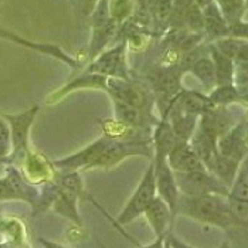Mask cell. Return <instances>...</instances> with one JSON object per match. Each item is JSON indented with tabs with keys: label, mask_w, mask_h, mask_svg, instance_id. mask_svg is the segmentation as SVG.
I'll return each instance as SVG.
<instances>
[{
	"label": "cell",
	"mask_w": 248,
	"mask_h": 248,
	"mask_svg": "<svg viewBox=\"0 0 248 248\" xmlns=\"http://www.w3.org/2000/svg\"><path fill=\"white\" fill-rule=\"evenodd\" d=\"M180 211L202 223L227 229L234 224L229 209V196L223 194H203L185 196L180 194L176 213Z\"/></svg>",
	"instance_id": "cell-1"
},
{
	"label": "cell",
	"mask_w": 248,
	"mask_h": 248,
	"mask_svg": "<svg viewBox=\"0 0 248 248\" xmlns=\"http://www.w3.org/2000/svg\"><path fill=\"white\" fill-rule=\"evenodd\" d=\"M156 196H157V190H156V177H155V162H152L146 169L134 194L131 196L129 202L126 203L124 210L119 213L116 223L121 226H126L136 220L138 217L143 216L145 210L148 209V206L152 203Z\"/></svg>",
	"instance_id": "cell-2"
},
{
	"label": "cell",
	"mask_w": 248,
	"mask_h": 248,
	"mask_svg": "<svg viewBox=\"0 0 248 248\" xmlns=\"http://www.w3.org/2000/svg\"><path fill=\"white\" fill-rule=\"evenodd\" d=\"M180 194L203 196V194H223L229 196V187L223 185L209 170L199 172H174Z\"/></svg>",
	"instance_id": "cell-3"
},
{
	"label": "cell",
	"mask_w": 248,
	"mask_h": 248,
	"mask_svg": "<svg viewBox=\"0 0 248 248\" xmlns=\"http://www.w3.org/2000/svg\"><path fill=\"white\" fill-rule=\"evenodd\" d=\"M38 109H40V107L36 105L21 114L3 115L4 119L9 122L10 131H12V143H13L12 156L13 157H19L20 160H23L26 157V155L30 152V149H29L30 129L34 124Z\"/></svg>",
	"instance_id": "cell-4"
},
{
	"label": "cell",
	"mask_w": 248,
	"mask_h": 248,
	"mask_svg": "<svg viewBox=\"0 0 248 248\" xmlns=\"http://www.w3.org/2000/svg\"><path fill=\"white\" fill-rule=\"evenodd\" d=\"M155 177H156V190L176 214L177 203L180 199V190L176 182L174 170L168 162V156L155 155Z\"/></svg>",
	"instance_id": "cell-5"
},
{
	"label": "cell",
	"mask_w": 248,
	"mask_h": 248,
	"mask_svg": "<svg viewBox=\"0 0 248 248\" xmlns=\"http://www.w3.org/2000/svg\"><path fill=\"white\" fill-rule=\"evenodd\" d=\"M125 47H126V43H121L108 51H102L99 56H96L95 60L91 62V65L87 68V73H96L102 76L128 79Z\"/></svg>",
	"instance_id": "cell-6"
},
{
	"label": "cell",
	"mask_w": 248,
	"mask_h": 248,
	"mask_svg": "<svg viewBox=\"0 0 248 248\" xmlns=\"http://www.w3.org/2000/svg\"><path fill=\"white\" fill-rule=\"evenodd\" d=\"M168 162L174 172H199L207 170L206 165L194 152L191 145L186 140H179L168 155Z\"/></svg>",
	"instance_id": "cell-7"
},
{
	"label": "cell",
	"mask_w": 248,
	"mask_h": 248,
	"mask_svg": "<svg viewBox=\"0 0 248 248\" xmlns=\"http://www.w3.org/2000/svg\"><path fill=\"white\" fill-rule=\"evenodd\" d=\"M143 216L146 217V220L156 237L169 234V229H170L174 213L160 196H156L153 199L152 203L148 206V209L143 213Z\"/></svg>",
	"instance_id": "cell-8"
},
{
	"label": "cell",
	"mask_w": 248,
	"mask_h": 248,
	"mask_svg": "<svg viewBox=\"0 0 248 248\" xmlns=\"http://www.w3.org/2000/svg\"><path fill=\"white\" fill-rule=\"evenodd\" d=\"M24 166V176L30 183H47L53 177V169L43 156L29 152L21 160Z\"/></svg>",
	"instance_id": "cell-9"
},
{
	"label": "cell",
	"mask_w": 248,
	"mask_h": 248,
	"mask_svg": "<svg viewBox=\"0 0 248 248\" xmlns=\"http://www.w3.org/2000/svg\"><path fill=\"white\" fill-rule=\"evenodd\" d=\"M203 19H204V30L211 38L218 40L230 36L229 23L224 19L216 1H213L207 7L203 9Z\"/></svg>",
	"instance_id": "cell-10"
},
{
	"label": "cell",
	"mask_w": 248,
	"mask_h": 248,
	"mask_svg": "<svg viewBox=\"0 0 248 248\" xmlns=\"http://www.w3.org/2000/svg\"><path fill=\"white\" fill-rule=\"evenodd\" d=\"M209 170L213 172V174L223 183L226 185L227 187L232 186L234 182H235V177H237V169H238V162L227 157L221 153H216L213 160L210 162Z\"/></svg>",
	"instance_id": "cell-11"
},
{
	"label": "cell",
	"mask_w": 248,
	"mask_h": 248,
	"mask_svg": "<svg viewBox=\"0 0 248 248\" xmlns=\"http://www.w3.org/2000/svg\"><path fill=\"white\" fill-rule=\"evenodd\" d=\"M217 152L240 162L246 153V142H244V136L241 134V129L235 128L232 131H229L224 135H221V138L218 140Z\"/></svg>",
	"instance_id": "cell-12"
},
{
	"label": "cell",
	"mask_w": 248,
	"mask_h": 248,
	"mask_svg": "<svg viewBox=\"0 0 248 248\" xmlns=\"http://www.w3.org/2000/svg\"><path fill=\"white\" fill-rule=\"evenodd\" d=\"M173 101L183 111L193 115L206 114L214 105L210 98H206V96L196 94V93H183V94H180L179 98H174Z\"/></svg>",
	"instance_id": "cell-13"
},
{
	"label": "cell",
	"mask_w": 248,
	"mask_h": 248,
	"mask_svg": "<svg viewBox=\"0 0 248 248\" xmlns=\"http://www.w3.org/2000/svg\"><path fill=\"white\" fill-rule=\"evenodd\" d=\"M156 88L168 96H174L180 87V71L177 68H163L155 76Z\"/></svg>",
	"instance_id": "cell-14"
},
{
	"label": "cell",
	"mask_w": 248,
	"mask_h": 248,
	"mask_svg": "<svg viewBox=\"0 0 248 248\" xmlns=\"http://www.w3.org/2000/svg\"><path fill=\"white\" fill-rule=\"evenodd\" d=\"M211 60L214 62L216 68V79L220 85L231 84L232 81V73H234V65L232 60L226 56H223L214 46L211 47Z\"/></svg>",
	"instance_id": "cell-15"
},
{
	"label": "cell",
	"mask_w": 248,
	"mask_h": 248,
	"mask_svg": "<svg viewBox=\"0 0 248 248\" xmlns=\"http://www.w3.org/2000/svg\"><path fill=\"white\" fill-rule=\"evenodd\" d=\"M191 73L197 77L204 85L213 87L217 79H216V68H214V62L211 58H199L194 61V64L191 65Z\"/></svg>",
	"instance_id": "cell-16"
},
{
	"label": "cell",
	"mask_w": 248,
	"mask_h": 248,
	"mask_svg": "<svg viewBox=\"0 0 248 248\" xmlns=\"http://www.w3.org/2000/svg\"><path fill=\"white\" fill-rule=\"evenodd\" d=\"M221 10L229 26L241 21V16L246 7V0H214Z\"/></svg>",
	"instance_id": "cell-17"
},
{
	"label": "cell",
	"mask_w": 248,
	"mask_h": 248,
	"mask_svg": "<svg viewBox=\"0 0 248 248\" xmlns=\"http://www.w3.org/2000/svg\"><path fill=\"white\" fill-rule=\"evenodd\" d=\"M115 116L118 122L125 125H140V119H142L138 107L121 101H115Z\"/></svg>",
	"instance_id": "cell-18"
},
{
	"label": "cell",
	"mask_w": 248,
	"mask_h": 248,
	"mask_svg": "<svg viewBox=\"0 0 248 248\" xmlns=\"http://www.w3.org/2000/svg\"><path fill=\"white\" fill-rule=\"evenodd\" d=\"M244 41L246 40H243V38H238V37H234V36H231V37H223V38H218L217 41H216V48L223 54V56H226V57L229 58H235L237 57V54H238V51H240V48H241V46L244 44Z\"/></svg>",
	"instance_id": "cell-19"
},
{
	"label": "cell",
	"mask_w": 248,
	"mask_h": 248,
	"mask_svg": "<svg viewBox=\"0 0 248 248\" xmlns=\"http://www.w3.org/2000/svg\"><path fill=\"white\" fill-rule=\"evenodd\" d=\"M13 143H12V131L9 122L4 116H0V159L12 155Z\"/></svg>",
	"instance_id": "cell-20"
},
{
	"label": "cell",
	"mask_w": 248,
	"mask_h": 248,
	"mask_svg": "<svg viewBox=\"0 0 248 248\" xmlns=\"http://www.w3.org/2000/svg\"><path fill=\"white\" fill-rule=\"evenodd\" d=\"M238 98V91L231 84H224L211 93L210 99L213 104H229Z\"/></svg>",
	"instance_id": "cell-21"
},
{
	"label": "cell",
	"mask_w": 248,
	"mask_h": 248,
	"mask_svg": "<svg viewBox=\"0 0 248 248\" xmlns=\"http://www.w3.org/2000/svg\"><path fill=\"white\" fill-rule=\"evenodd\" d=\"M111 17L118 23L128 17L131 13V1L129 0H114L112 4H109Z\"/></svg>",
	"instance_id": "cell-22"
},
{
	"label": "cell",
	"mask_w": 248,
	"mask_h": 248,
	"mask_svg": "<svg viewBox=\"0 0 248 248\" xmlns=\"http://www.w3.org/2000/svg\"><path fill=\"white\" fill-rule=\"evenodd\" d=\"M0 200H20L19 194L16 193L15 187L12 186L6 176L0 177Z\"/></svg>",
	"instance_id": "cell-23"
},
{
	"label": "cell",
	"mask_w": 248,
	"mask_h": 248,
	"mask_svg": "<svg viewBox=\"0 0 248 248\" xmlns=\"http://www.w3.org/2000/svg\"><path fill=\"white\" fill-rule=\"evenodd\" d=\"M230 36L248 40V23L240 21V23H235V24L230 26Z\"/></svg>",
	"instance_id": "cell-24"
},
{
	"label": "cell",
	"mask_w": 248,
	"mask_h": 248,
	"mask_svg": "<svg viewBox=\"0 0 248 248\" xmlns=\"http://www.w3.org/2000/svg\"><path fill=\"white\" fill-rule=\"evenodd\" d=\"M235 60H237L243 67H244V65H248V41H244V44L241 46V48H240V51H238Z\"/></svg>",
	"instance_id": "cell-25"
},
{
	"label": "cell",
	"mask_w": 248,
	"mask_h": 248,
	"mask_svg": "<svg viewBox=\"0 0 248 248\" xmlns=\"http://www.w3.org/2000/svg\"><path fill=\"white\" fill-rule=\"evenodd\" d=\"M166 240H168V243L170 244V247L172 248H194L189 246V244H186V243H183L182 240H179L177 237H174L173 234H168V237H166Z\"/></svg>",
	"instance_id": "cell-26"
},
{
	"label": "cell",
	"mask_w": 248,
	"mask_h": 248,
	"mask_svg": "<svg viewBox=\"0 0 248 248\" xmlns=\"http://www.w3.org/2000/svg\"><path fill=\"white\" fill-rule=\"evenodd\" d=\"M165 244H166V235H162V237H156V240L151 244L139 248H165Z\"/></svg>",
	"instance_id": "cell-27"
},
{
	"label": "cell",
	"mask_w": 248,
	"mask_h": 248,
	"mask_svg": "<svg viewBox=\"0 0 248 248\" xmlns=\"http://www.w3.org/2000/svg\"><path fill=\"white\" fill-rule=\"evenodd\" d=\"M40 244L44 248H68L60 243H54V241H50V240H44V238H40Z\"/></svg>",
	"instance_id": "cell-28"
},
{
	"label": "cell",
	"mask_w": 248,
	"mask_h": 248,
	"mask_svg": "<svg viewBox=\"0 0 248 248\" xmlns=\"http://www.w3.org/2000/svg\"><path fill=\"white\" fill-rule=\"evenodd\" d=\"M213 1H214V0H193V3H194L197 7H200L202 10H203L204 7H207V6H209L210 3H213Z\"/></svg>",
	"instance_id": "cell-29"
},
{
	"label": "cell",
	"mask_w": 248,
	"mask_h": 248,
	"mask_svg": "<svg viewBox=\"0 0 248 248\" xmlns=\"http://www.w3.org/2000/svg\"><path fill=\"white\" fill-rule=\"evenodd\" d=\"M166 237H168V235H166ZM165 248H172V247H170V244L168 243V240H166V244H165Z\"/></svg>",
	"instance_id": "cell-30"
},
{
	"label": "cell",
	"mask_w": 248,
	"mask_h": 248,
	"mask_svg": "<svg viewBox=\"0 0 248 248\" xmlns=\"http://www.w3.org/2000/svg\"><path fill=\"white\" fill-rule=\"evenodd\" d=\"M218 248H231V247H230L229 244H223L221 247H218Z\"/></svg>",
	"instance_id": "cell-31"
},
{
	"label": "cell",
	"mask_w": 248,
	"mask_h": 248,
	"mask_svg": "<svg viewBox=\"0 0 248 248\" xmlns=\"http://www.w3.org/2000/svg\"><path fill=\"white\" fill-rule=\"evenodd\" d=\"M246 6H247V7H248V0H246Z\"/></svg>",
	"instance_id": "cell-32"
},
{
	"label": "cell",
	"mask_w": 248,
	"mask_h": 248,
	"mask_svg": "<svg viewBox=\"0 0 248 248\" xmlns=\"http://www.w3.org/2000/svg\"><path fill=\"white\" fill-rule=\"evenodd\" d=\"M24 248H30V247H27V246H24Z\"/></svg>",
	"instance_id": "cell-33"
}]
</instances>
